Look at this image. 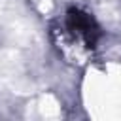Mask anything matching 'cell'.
<instances>
[{
  "instance_id": "6da1fadb",
  "label": "cell",
  "mask_w": 121,
  "mask_h": 121,
  "mask_svg": "<svg viewBox=\"0 0 121 121\" xmlns=\"http://www.w3.org/2000/svg\"><path fill=\"white\" fill-rule=\"evenodd\" d=\"M68 26L89 45H93L100 36V30H98V25L95 23V19L78 8L68 11Z\"/></svg>"
}]
</instances>
